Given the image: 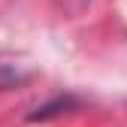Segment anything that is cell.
Segmentation results:
<instances>
[{"label":"cell","instance_id":"6da1fadb","mask_svg":"<svg viewBox=\"0 0 127 127\" xmlns=\"http://www.w3.org/2000/svg\"><path fill=\"white\" fill-rule=\"evenodd\" d=\"M76 106H79V100H73V97H55L52 103L39 106L36 112L30 115V121H45V118H55V115L67 112V109H76Z\"/></svg>","mask_w":127,"mask_h":127}]
</instances>
